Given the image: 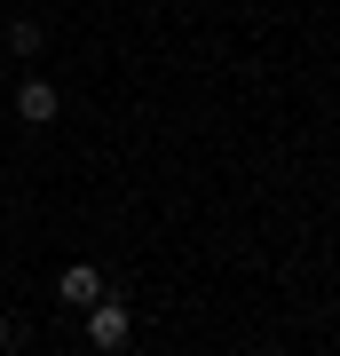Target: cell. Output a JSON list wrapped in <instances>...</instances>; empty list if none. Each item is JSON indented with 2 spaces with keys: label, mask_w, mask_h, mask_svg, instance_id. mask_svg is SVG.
<instances>
[{
  "label": "cell",
  "mask_w": 340,
  "mask_h": 356,
  "mask_svg": "<svg viewBox=\"0 0 340 356\" xmlns=\"http://www.w3.org/2000/svg\"><path fill=\"white\" fill-rule=\"evenodd\" d=\"M127 332H135L127 301H119V293H103V301L88 309V348H95V356H119V348H127Z\"/></svg>",
  "instance_id": "1"
},
{
  "label": "cell",
  "mask_w": 340,
  "mask_h": 356,
  "mask_svg": "<svg viewBox=\"0 0 340 356\" xmlns=\"http://www.w3.org/2000/svg\"><path fill=\"white\" fill-rule=\"evenodd\" d=\"M56 111H63V95L48 79H16V119H24V127H48Z\"/></svg>",
  "instance_id": "2"
},
{
  "label": "cell",
  "mask_w": 340,
  "mask_h": 356,
  "mask_svg": "<svg viewBox=\"0 0 340 356\" xmlns=\"http://www.w3.org/2000/svg\"><path fill=\"white\" fill-rule=\"evenodd\" d=\"M8 348H16V325H8V317H0V356H8Z\"/></svg>",
  "instance_id": "5"
},
{
  "label": "cell",
  "mask_w": 340,
  "mask_h": 356,
  "mask_svg": "<svg viewBox=\"0 0 340 356\" xmlns=\"http://www.w3.org/2000/svg\"><path fill=\"white\" fill-rule=\"evenodd\" d=\"M56 293H63V301H72V309H95V301H103V293H111V285H103V269H95V261H72V269H63V277H56Z\"/></svg>",
  "instance_id": "3"
},
{
  "label": "cell",
  "mask_w": 340,
  "mask_h": 356,
  "mask_svg": "<svg viewBox=\"0 0 340 356\" xmlns=\"http://www.w3.org/2000/svg\"><path fill=\"white\" fill-rule=\"evenodd\" d=\"M40 40H48V32H40L32 16H16V24H8V48H16V56H40Z\"/></svg>",
  "instance_id": "4"
}]
</instances>
